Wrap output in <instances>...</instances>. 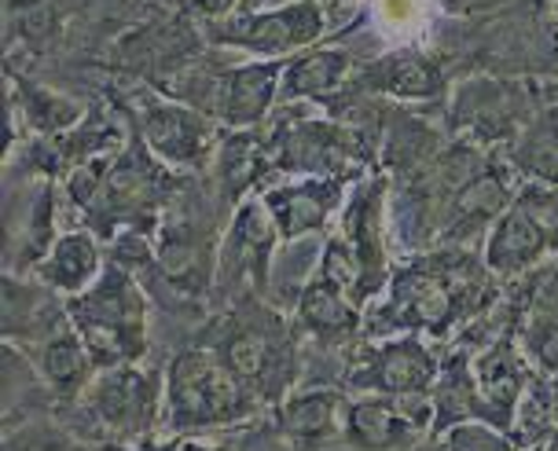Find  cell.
Instances as JSON below:
<instances>
[{
  "label": "cell",
  "mask_w": 558,
  "mask_h": 451,
  "mask_svg": "<svg viewBox=\"0 0 558 451\" xmlns=\"http://www.w3.org/2000/svg\"><path fill=\"white\" fill-rule=\"evenodd\" d=\"M485 260H471L466 249L412 257L390 276L386 294L372 301L364 316L367 338L430 334L445 338L463 319L485 313L493 301Z\"/></svg>",
  "instance_id": "cell-1"
},
{
  "label": "cell",
  "mask_w": 558,
  "mask_h": 451,
  "mask_svg": "<svg viewBox=\"0 0 558 451\" xmlns=\"http://www.w3.org/2000/svg\"><path fill=\"white\" fill-rule=\"evenodd\" d=\"M209 349L221 356L235 382L265 407H276L294 389L298 375V327L262 297L246 294L232 305L209 334Z\"/></svg>",
  "instance_id": "cell-2"
},
{
  "label": "cell",
  "mask_w": 558,
  "mask_h": 451,
  "mask_svg": "<svg viewBox=\"0 0 558 451\" xmlns=\"http://www.w3.org/2000/svg\"><path fill=\"white\" fill-rule=\"evenodd\" d=\"M262 407V400L235 382V375L209 345H187L169 359L162 426L173 437H203L239 426Z\"/></svg>",
  "instance_id": "cell-3"
},
{
  "label": "cell",
  "mask_w": 558,
  "mask_h": 451,
  "mask_svg": "<svg viewBox=\"0 0 558 451\" xmlns=\"http://www.w3.org/2000/svg\"><path fill=\"white\" fill-rule=\"evenodd\" d=\"M77 404V434L107 451L140 448L166 418V375L144 364L99 370Z\"/></svg>",
  "instance_id": "cell-4"
},
{
  "label": "cell",
  "mask_w": 558,
  "mask_h": 451,
  "mask_svg": "<svg viewBox=\"0 0 558 451\" xmlns=\"http://www.w3.org/2000/svg\"><path fill=\"white\" fill-rule=\"evenodd\" d=\"M63 305L96 370L140 364L147 356V294L133 272L107 260L104 276L82 294L63 297Z\"/></svg>",
  "instance_id": "cell-5"
},
{
  "label": "cell",
  "mask_w": 558,
  "mask_h": 451,
  "mask_svg": "<svg viewBox=\"0 0 558 451\" xmlns=\"http://www.w3.org/2000/svg\"><path fill=\"white\" fill-rule=\"evenodd\" d=\"M214 48H232L251 59H291L308 52L327 34L324 0H279V4L243 8L225 23L203 26Z\"/></svg>",
  "instance_id": "cell-6"
},
{
  "label": "cell",
  "mask_w": 558,
  "mask_h": 451,
  "mask_svg": "<svg viewBox=\"0 0 558 451\" xmlns=\"http://www.w3.org/2000/svg\"><path fill=\"white\" fill-rule=\"evenodd\" d=\"M283 110V122L268 133L272 173L364 180V147L353 129L338 125L331 118L302 114L298 103H287Z\"/></svg>",
  "instance_id": "cell-7"
},
{
  "label": "cell",
  "mask_w": 558,
  "mask_h": 451,
  "mask_svg": "<svg viewBox=\"0 0 558 451\" xmlns=\"http://www.w3.org/2000/svg\"><path fill=\"white\" fill-rule=\"evenodd\" d=\"M133 107L136 139L162 166L177 169V173H192V169H203L209 158H217V147H221L217 118H209L203 107L158 93H144Z\"/></svg>",
  "instance_id": "cell-8"
},
{
  "label": "cell",
  "mask_w": 558,
  "mask_h": 451,
  "mask_svg": "<svg viewBox=\"0 0 558 451\" xmlns=\"http://www.w3.org/2000/svg\"><path fill=\"white\" fill-rule=\"evenodd\" d=\"M441 359L423 334L367 338L349 359V386L383 397H434Z\"/></svg>",
  "instance_id": "cell-9"
},
{
  "label": "cell",
  "mask_w": 558,
  "mask_h": 451,
  "mask_svg": "<svg viewBox=\"0 0 558 451\" xmlns=\"http://www.w3.org/2000/svg\"><path fill=\"white\" fill-rule=\"evenodd\" d=\"M217 254L221 249L209 246V235L192 217H166L158 224L155 260L147 276L169 305L198 308L217 279Z\"/></svg>",
  "instance_id": "cell-10"
},
{
  "label": "cell",
  "mask_w": 558,
  "mask_h": 451,
  "mask_svg": "<svg viewBox=\"0 0 558 451\" xmlns=\"http://www.w3.org/2000/svg\"><path fill=\"white\" fill-rule=\"evenodd\" d=\"M536 110L541 103L525 82L471 77L452 96V129L477 147L511 144Z\"/></svg>",
  "instance_id": "cell-11"
},
{
  "label": "cell",
  "mask_w": 558,
  "mask_h": 451,
  "mask_svg": "<svg viewBox=\"0 0 558 451\" xmlns=\"http://www.w3.org/2000/svg\"><path fill=\"white\" fill-rule=\"evenodd\" d=\"M434 429V397L361 393L345 404L342 444L353 451H408Z\"/></svg>",
  "instance_id": "cell-12"
},
{
  "label": "cell",
  "mask_w": 558,
  "mask_h": 451,
  "mask_svg": "<svg viewBox=\"0 0 558 451\" xmlns=\"http://www.w3.org/2000/svg\"><path fill=\"white\" fill-rule=\"evenodd\" d=\"M283 243L272 214H268L262 195H246L235 203L228 232L221 239L217 254V287H254L257 294L268 287L276 265V246Z\"/></svg>",
  "instance_id": "cell-13"
},
{
  "label": "cell",
  "mask_w": 558,
  "mask_h": 451,
  "mask_svg": "<svg viewBox=\"0 0 558 451\" xmlns=\"http://www.w3.org/2000/svg\"><path fill=\"white\" fill-rule=\"evenodd\" d=\"M349 184V176H279L257 195L265 198L283 243H298L331 228V220L345 209Z\"/></svg>",
  "instance_id": "cell-14"
},
{
  "label": "cell",
  "mask_w": 558,
  "mask_h": 451,
  "mask_svg": "<svg viewBox=\"0 0 558 451\" xmlns=\"http://www.w3.org/2000/svg\"><path fill=\"white\" fill-rule=\"evenodd\" d=\"M514 192L518 184L511 166H482L463 184L448 187V198H441V209H437V239L460 246L482 232L488 235V228L514 206Z\"/></svg>",
  "instance_id": "cell-15"
},
{
  "label": "cell",
  "mask_w": 558,
  "mask_h": 451,
  "mask_svg": "<svg viewBox=\"0 0 558 451\" xmlns=\"http://www.w3.org/2000/svg\"><path fill=\"white\" fill-rule=\"evenodd\" d=\"M287 59H246L217 74L214 118L221 129H257L272 114Z\"/></svg>",
  "instance_id": "cell-16"
},
{
  "label": "cell",
  "mask_w": 558,
  "mask_h": 451,
  "mask_svg": "<svg viewBox=\"0 0 558 451\" xmlns=\"http://www.w3.org/2000/svg\"><path fill=\"white\" fill-rule=\"evenodd\" d=\"M338 235L353 246V254L361 257L367 290L372 301H378L390 287V260H386V180L383 176H364L356 180V187L345 198L342 224Z\"/></svg>",
  "instance_id": "cell-17"
},
{
  "label": "cell",
  "mask_w": 558,
  "mask_h": 451,
  "mask_svg": "<svg viewBox=\"0 0 558 451\" xmlns=\"http://www.w3.org/2000/svg\"><path fill=\"white\" fill-rule=\"evenodd\" d=\"M345 404L349 400L338 389H291L276 404V429L294 451H324L342 440Z\"/></svg>",
  "instance_id": "cell-18"
},
{
  "label": "cell",
  "mask_w": 558,
  "mask_h": 451,
  "mask_svg": "<svg viewBox=\"0 0 558 451\" xmlns=\"http://www.w3.org/2000/svg\"><path fill=\"white\" fill-rule=\"evenodd\" d=\"M26 356L34 359L45 389L59 400V404H74V400L93 386V378L99 375L93 356H88L85 338L74 330L70 316L59 319L48 334L34 338L26 349Z\"/></svg>",
  "instance_id": "cell-19"
},
{
  "label": "cell",
  "mask_w": 558,
  "mask_h": 451,
  "mask_svg": "<svg viewBox=\"0 0 558 451\" xmlns=\"http://www.w3.org/2000/svg\"><path fill=\"white\" fill-rule=\"evenodd\" d=\"M474 378H477V393L485 400L488 423L511 434L518 404H522L525 389L533 382L525 375V364L518 356L511 334L493 338V342H485V349H474Z\"/></svg>",
  "instance_id": "cell-20"
},
{
  "label": "cell",
  "mask_w": 558,
  "mask_h": 451,
  "mask_svg": "<svg viewBox=\"0 0 558 451\" xmlns=\"http://www.w3.org/2000/svg\"><path fill=\"white\" fill-rule=\"evenodd\" d=\"M104 268H107L104 239L93 228H70V232L56 235L52 249L34 268V279L45 283L56 297H74L93 287L104 276Z\"/></svg>",
  "instance_id": "cell-21"
},
{
  "label": "cell",
  "mask_w": 558,
  "mask_h": 451,
  "mask_svg": "<svg viewBox=\"0 0 558 451\" xmlns=\"http://www.w3.org/2000/svg\"><path fill=\"white\" fill-rule=\"evenodd\" d=\"M361 85L397 103H437L445 96V74L430 56L415 48H397L372 59L361 70Z\"/></svg>",
  "instance_id": "cell-22"
},
{
  "label": "cell",
  "mask_w": 558,
  "mask_h": 451,
  "mask_svg": "<svg viewBox=\"0 0 558 451\" xmlns=\"http://www.w3.org/2000/svg\"><path fill=\"white\" fill-rule=\"evenodd\" d=\"M294 327L313 338V342H320L324 349H335L353 342L356 330H364V308L338 287L313 276L302 287V294H298Z\"/></svg>",
  "instance_id": "cell-23"
},
{
  "label": "cell",
  "mask_w": 558,
  "mask_h": 451,
  "mask_svg": "<svg viewBox=\"0 0 558 451\" xmlns=\"http://www.w3.org/2000/svg\"><path fill=\"white\" fill-rule=\"evenodd\" d=\"M551 254V243H547L544 228L525 214L522 206H511L507 214L488 228L485 246H482V260L485 268L496 279H514L525 276L530 268H536L541 260Z\"/></svg>",
  "instance_id": "cell-24"
},
{
  "label": "cell",
  "mask_w": 558,
  "mask_h": 451,
  "mask_svg": "<svg viewBox=\"0 0 558 451\" xmlns=\"http://www.w3.org/2000/svg\"><path fill=\"white\" fill-rule=\"evenodd\" d=\"M353 74V52L338 45L308 48L287 59L283 88H279V107L287 103H313V99H331Z\"/></svg>",
  "instance_id": "cell-25"
},
{
  "label": "cell",
  "mask_w": 558,
  "mask_h": 451,
  "mask_svg": "<svg viewBox=\"0 0 558 451\" xmlns=\"http://www.w3.org/2000/svg\"><path fill=\"white\" fill-rule=\"evenodd\" d=\"M471 418H485L488 423V411L485 400L477 393V378H474V349H452L441 359V375H437L434 386V437H441L445 429L471 423Z\"/></svg>",
  "instance_id": "cell-26"
},
{
  "label": "cell",
  "mask_w": 558,
  "mask_h": 451,
  "mask_svg": "<svg viewBox=\"0 0 558 451\" xmlns=\"http://www.w3.org/2000/svg\"><path fill=\"white\" fill-rule=\"evenodd\" d=\"M507 166L518 176V184L522 180L558 184V103L541 107L522 125V133L507 144Z\"/></svg>",
  "instance_id": "cell-27"
},
{
  "label": "cell",
  "mask_w": 558,
  "mask_h": 451,
  "mask_svg": "<svg viewBox=\"0 0 558 451\" xmlns=\"http://www.w3.org/2000/svg\"><path fill=\"white\" fill-rule=\"evenodd\" d=\"M265 173H272V162H268V136H262L257 129H225L221 147H217L221 192L232 195V203H243Z\"/></svg>",
  "instance_id": "cell-28"
},
{
  "label": "cell",
  "mask_w": 558,
  "mask_h": 451,
  "mask_svg": "<svg viewBox=\"0 0 558 451\" xmlns=\"http://www.w3.org/2000/svg\"><path fill=\"white\" fill-rule=\"evenodd\" d=\"M12 110H15V114H23V122L34 129L37 136H45V139L66 136L70 129L85 122V110H82L77 99L63 96L59 88L29 85L26 77H19Z\"/></svg>",
  "instance_id": "cell-29"
},
{
  "label": "cell",
  "mask_w": 558,
  "mask_h": 451,
  "mask_svg": "<svg viewBox=\"0 0 558 451\" xmlns=\"http://www.w3.org/2000/svg\"><path fill=\"white\" fill-rule=\"evenodd\" d=\"M316 276H320L324 283L338 287L342 294H349L361 308L372 305V290H367V276H364L361 257L353 254V246H349L338 232H331V235L324 239L320 268H316Z\"/></svg>",
  "instance_id": "cell-30"
},
{
  "label": "cell",
  "mask_w": 558,
  "mask_h": 451,
  "mask_svg": "<svg viewBox=\"0 0 558 451\" xmlns=\"http://www.w3.org/2000/svg\"><path fill=\"white\" fill-rule=\"evenodd\" d=\"M59 29L56 0H8V45H45Z\"/></svg>",
  "instance_id": "cell-31"
},
{
  "label": "cell",
  "mask_w": 558,
  "mask_h": 451,
  "mask_svg": "<svg viewBox=\"0 0 558 451\" xmlns=\"http://www.w3.org/2000/svg\"><path fill=\"white\" fill-rule=\"evenodd\" d=\"M441 451H522L518 440L507 429L485 423V418H471L441 434Z\"/></svg>",
  "instance_id": "cell-32"
},
{
  "label": "cell",
  "mask_w": 558,
  "mask_h": 451,
  "mask_svg": "<svg viewBox=\"0 0 558 451\" xmlns=\"http://www.w3.org/2000/svg\"><path fill=\"white\" fill-rule=\"evenodd\" d=\"M514 203L544 228L551 254H558V184H541V180H522L514 192Z\"/></svg>",
  "instance_id": "cell-33"
},
{
  "label": "cell",
  "mask_w": 558,
  "mask_h": 451,
  "mask_svg": "<svg viewBox=\"0 0 558 451\" xmlns=\"http://www.w3.org/2000/svg\"><path fill=\"white\" fill-rule=\"evenodd\" d=\"M4 451H85V444L77 437H70L63 426L48 423V418H37V423H29V426L8 429Z\"/></svg>",
  "instance_id": "cell-34"
},
{
  "label": "cell",
  "mask_w": 558,
  "mask_h": 451,
  "mask_svg": "<svg viewBox=\"0 0 558 451\" xmlns=\"http://www.w3.org/2000/svg\"><path fill=\"white\" fill-rule=\"evenodd\" d=\"M187 8H192V15L203 26H214V23H225V19H232L235 12H243L246 0H187Z\"/></svg>",
  "instance_id": "cell-35"
},
{
  "label": "cell",
  "mask_w": 558,
  "mask_h": 451,
  "mask_svg": "<svg viewBox=\"0 0 558 451\" xmlns=\"http://www.w3.org/2000/svg\"><path fill=\"white\" fill-rule=\"evenodd\" d=\"M125 451H228L214 440H203V437H169L166 444H140V448H125Z\"/></svg>",
  "instance_id": "cell-36"
},
{
  "label": "cell",
  "mask_w": 558,
  "mask_h": 451,
  "mask_svg": "<svg viewBox=\"0 0 558 451\" xmlns=\"http://www.w3.org/2000/svg\"><path fill=\"white\" fill-rule=\"evenodd\" d=\"M547 386H551V415H555V429H558V375L547 378Z\"/></svg>",
  "instance_id": "cell-37"
},
{
  "label": "cell",
  "mask_w": 558,
  "mask_h": 451,
  "mask_svg": "<svg viewBox=\"0 0 558 451\" xmlns=\"http://www.w3.org/2000/svg\"><path fill=\"white\" fill-rule=\"evenodd\" d=\"M530 451H558V429L544 440V444H536V448H530Z\"/></svg>",
  "instance_id": "cell-38"
},
{
  "label": "cell",
  "mask_w": 558,
  "mask_h": 451,
  "mask_svg": "<svg viewBox=\"0 0 558 451\" xmlns=\"http://www.w3.org/2000/svg\"><path fill=\"white\" fill-rule=\"evenodd\" d=\"M551 12H555V19H558V0H555V4H551Z\"/></svg>",
  "instance_id": "cell-39"
},
{
  "label": "cell",
  "mask_w": 558,
  "mask_h": 451,
  "mask_svg": "<svg viewBox=\"0 0 558 451\" xmlns=\"http://www.w3.org/2000/svg\"><path fill=\"white\" fill-rule=\"evenodd\" d=\"M345 4H353V0H345Z\"/></svg>",
  "instance_id": "cell-40"
}]
</instances>
